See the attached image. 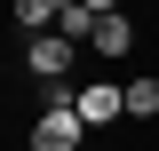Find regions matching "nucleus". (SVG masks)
<instances>
[{
  "label": "nucleus",
  "mask_w": 159,
  "mask_h": 151,
  "mask_svg": "<svg viewBox=\"0 0 159 151\" xmlns=\"http://www.w3.org/2000/svg\"><path fill=\"white\" fill-rule=\"evenodd\" d=\"M72 64H80V40H64V32H32L24 40V80H32V88L72 80Z\"/></svg>",
  "instance_id": "obj_1"
},
{
  "label": "nucleus",
  "mask_w": 159,
  "mask_h": 151,
  "mask_svg": "<svg viewBox=\"0 0 159 151\" xmlns=\"http://www.w3.org/2000/svg\"><path fill=\"white\" fill-rule=\"evenodd\" d=\"M80 143H88V119L72 103H40L32 127H24V151H80Z\"/></svg>",
  "instance_id": "obj_2"
},
{
  "label": "nucleus",
  "mask_w": 159,
  "mask_h": 151,
  "mask_svg": "<svg viewBox=\"0 0 159 151\" xmlns=\"http://www.w3.org/2000/svg\"><path fill=\"white\" fill-rule=\"evenodd\" d=\"M72 112L88 119V127H111V119H127V88H111V80H88Z\"/></svg>",
  "instance_id": "obj_3"
},
{
  "label": "nucleus",
  "mask_w": 159,
  "mask_h": 151,
  "mask_svg": "<svg viewBox=\"0 0 159 151\" xmlns=\"http://www.w3.org/2000/svg\"><path fill=\"white\" fill-rule=\"evenodd\" d=\"M64 8H72V0H16V32H24V40H32V32H56Z\"/></svg>",
  "instance_id": "obj_4"
},
{
  "label": "nucleus",
  "mask_w": 159,
  "mask_h": 151,
  "mask_svg": "<svg viewBox=\"0 0 159 151\" xmlns=\"http://www.w3.org/2000/svg\"><path fill=\"white\" fill-rule=\"evenodd\" d=\"M88 48H96V56H127V48H135V24H127V8H119V16H96V40H88Z\"/></svg>",
  "instance_id": "obj_5"
},
{
  "label": "nucleus",
  "mask_w": 159,
  "mask_h": 151,
  "mask_svg": "<svg viewBox=\"0 0 159 151\" xmlns=\"http://www.w3.org/2000/svg\"><path fill=\"white\" fill-rule=\"evenodd\" d=\"M127 119H159V72H135V80H127Z\"/></svg>",
  "instance_id": "obj_6"
},
{
  "label": "nucleus",
  "mask_w": 159,
  "mask_h": 151,
  "mask_svg": "<svg viewBox=\"0 0 159 151\" xmlns=\"http://www.w3.org/2000/svg\"><path fill=\"white\" fill-rule=\"evenodd\" d=\"M56 32H64V40H96V8H80V0H72V8H64V24H56Z\"/></svg>",
  "instance_id": "obj_7"
},
{
  "label": "nucleus",
  "mask_w": 159,
  "mask_h": 151,
  "mask_svg": "<svg viewBox=\"0 0 159 151\" xmlns=\"http://www.w3.org/2000/svg\"><path fill=\"white\" fill-rule=\"evenodd\" d=\"M80 8H96V16H119V0H80Z\"/></svg>",
  "instance_id": "obj_8"
}]
</instances>
